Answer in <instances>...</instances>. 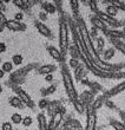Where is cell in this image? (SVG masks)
Segmentation results:
<instances>
[{
    "label": "cell",
    "instance_id": "6da1fadb",
    "mask_svg": "<svg viewBox=\"0 0 125 130\" xmlns=\"http://www.w3.org/2000/svg\"><path fill=\"white\" fill-rule=\"evenodd\" d=\"M60 70H61V76H63V83H64L65 91L67 93L70 101L72 103L79 101V96H78V92H77V90H76L72 75L70 73V71H68L67 66L65 65V63H60Z\"/></svg>",
    "mask_w": 125,
    "mask_h": 130
},
{
    "label": "cell",
    "instance_id": "7a4b0ae2",
    "mask_svg": "<svg viewBox=\"0 0 125 130\" xmlns=\"http://www.w3.org/2000/svg\"><path fill=\"white\" fill-rule=\"evenodd\" d=\"M68 20L66 18H60L59 21V51L65 57L68 48Z\"/></svg>",
    "mask_w": 125,
    "mask_h": 130
},
{
    "label": "cell",
    "instance_id": "3957f363",
    "mask_svg": "<svg viewBox=\"0 0 125 130\" xmlns=\"http://www.w3.org/2000/svg\"><path fill=\"white\" fill-rule=\"evenodd\" d=\"M12 88H13L14 92L17 93V96L23 101V103L25 104V106H28V108H31V109H33L34 103H33V101H32V98H31L30 95H28V93H27L26 91L19 85H15V84H14Z\"/></svg>",
    "mask_w": 125,
    "mask_h": 130
},
{
    "label": "cell",
    "instance_id": "277c9868",
    "mask_svg": "<svg viewBox=\"0 0 125 130\" xmlns=\"http://www.w3.org/2000/svg\"><path fill=\"white\" fill-rule=\"evenodd\" d=\"M95 15H96V17H98L100 20L104 21L105 24L108 25L110 28H111V27L117 28V27H119V26H120V21L117 20L116 18H112V17H110V15H108L105 12H103V11H100V10L97 11V12L95 13Z\"/></svg>",
    "mask_w": 125,
    "mask_h": 130
},
{
    "label": "cell",
    "instance_id": "5b68a950",
    "mask_svg": "<svg viewBox=\"0 0 125 130\" xmlns=\"http://www.w3.org/2000/svg\"><path fill=\"white\" fill-rule=\"evenodd\" d=\"M86 130H96L97 125V115L96 110L91 108V105L86 106Z\"/></svg>",
    "mask_w": 125,
    "mask_h": 130
},
{
    "label": "cell",
    "instance_id": "8992f818",
    "mask_svg": "<svg viewBox=\"0 0 125 130\" xmlns=\"http://www.w3.org/2000/svg\"><path fill=\"white\" fill-rule=\"evenodd\" d=\"M65 113V108H60L57 112H54L51 116V121L48 122V130H57L58 127L60 125L61 121H63V116Z\"/></svg>",
    "mask_w": 125,
    "mask_h": 130
},
{
    "label": "cell",
    "instance_id": "52a82bcc",
    "mask_svg": "<svg viewBox=\"0 0 125 130\" xmlns=\"http://www.w3.org/2000/svg\"><path fill=\"white\" fill-rule=\"evenodd\" d=\"M5 27L8 28L10 31H14V32H24L26 31L27 26L24 23H20V21H17L14 19H8L5 24Z\"/></svg>",
    "mask_w": 125,
    "mask_h": 130
},
{
    "label": "cell",
    "instance_id": "ba28073f",
    "mask_svg": "<svg viewBox=\"0 0 125 130\" xmlns=\"http://www.w3.org/2000/svg\"><path fill=\"white\" fill-rule=\"evenodd\" d=\"M123 91H125V79L122 80V82H119L117 85L113 86V88L110 89L109 91L104 92V96H105L106 99H109V98H112V97L117 96L118 93H122Z\"/></svg>",
    "mask_w": 125,
    "mask_h": 130
},
{
    "label": "cell",
    "instance_id": "9c48e42d",
    "mask_svg": "<svg viewBox=\"0 0 125 130\" xmlns=\"http://www.w3.org/2000/svg\"><path fill=\"white\" fill-rule=\"evenodd\" d=\"M34 26L38 30V32L45 38H52V31L48 27L47 25H45V23H41L40 20H35L34 21Z\"/></svg>",
    "mask_w": 125,
    "mask_h": 130
},
{
    "label": "cell",
    "instance_id": "30bf717a",
    "mask_svg": "<svg viewBox=\"0 0 125 130\" xmlns=\"http://www.w3.org/2000/svg\"><path fill=\"white\" fill-rule=\"evenodd\" d=\"M91 24H92V27H95L96 30H98V31H101L103 33H105V32L108 31L109 28V26L106 24H105L103 20H100L98 17H96V15H92L91 17Z\"/></svg>",
    "mask_w": 125,
    "mask_h": 130
},
{
    "label": "cell",
    "instance_id": "8fae6325",
    "mask_svg": "<svg viewBox=\"0 0 125 130\" xmlns=\"http://www.w3.org/2000/svg\"><path fill=\"white\" fill-rule=\"evenodd\" d=\"M104 34L110 40H122L123 38H125L124 33L119 30H116V28H109Z\"/></svg>",
    "mask_w": 125,
    "mask_h": 130
},
{
    "label": "cell",
    "instance_id": "7c38bea8",
    "mask_svg": "<svg viewBox=\"0 0 125 130\" xmlns=\"http://www.w3.org/2000/svg\"><path fill=\"white\" fill-rule=\"evenodd\" d=\"M46 50H47L50 57H52L54 60H57V62H59V63L64 62V56L61 55V52L59 51L57 47H54V46L50 45V46H47V47H46Z\"/></svg>",
    "mask_w": 125,
    "mask_h": 130
},
{
    "label": "cell",
    "instance_id": "4fadbf2b",
    "mask_svg": "<svg viewBox=\"0 0 125 130\" xmlns=\"http://www.w3.org/2000/svg\"><path fill=\"white\" fill-rule=\"evenodd\" d=\"M56 70H57V66L54 64H45V65H41L40 68L38 69V73L43 76L53 75V72Z\"/></svg>",
    "mask_w": 125,
    "mask_h": 130
},
{
    "label": "cell",
    "instance_id": "5bb4252c",
    "mask_svg": "<svg viewBox=\"0 0 125 130\" xmlns=\"http://www.w3.org/2000/svg\"><path fill=\"white\" fill-rule=\"evenodd\" d=\"M105 101H106V98H105L104 93H101V95H98V96H97L95 99H93V101H92V103L90 104V105H91L92 109L97 111V110L100 109L101 106L105 104Z\"/></svg>",
    "mask_w": 125,
    "mask_h": 130
},
{
    "label": "cell",
    "instance_id": "9a60e30c",
    "mask_svg": "<svg viewBox=\"0 0 125 130\" xmlns=\"http://www.w3.org/2000/svg\"><path fill=\"white\" fill-rule=\"evenodd\" d=\"M37 118H38V130H48V123L45 113L40 112Z\"/></svg>",
    "mask_w": 125,
    "mask_h": 130
},
{
    "label": "cell",
    "instance_id": "2e32d148",
    "mask_svg": "<svg viewBox=\"0 0 125 130\" xmlns=\"http://www.w3.org/2000/svg\"><path fill=\"white\" fill-rule=\"evenodd\" d=\"M41 7H43V10H44V12L46 14H54L57 12V6H56L54 3L45 1V3H41Z\"/></svg>",
    "mask_w": 125,
    "mask_h": 130
},
{
    "label": "cell",
    "instance_id": "e0dca14e",
    "mask_svg": "<svg viewBox=\"0 0 125 130\" xmlns=\"http://www.w3.org/2000/svg\"><path fill=\"white\" fill-rule=\"evenodd\" d=\"M106 4H108V6L105 8V13L112 18H116V15L118 14V8L116 7L113 1H110V3H106Z\"/></svg>",
    "mask_w": 125,
    "mask_h": 130
},
{
    "label": "cell",
    "instance_id": "ac0fdd59",
    "mask_svg": "<svg viewBox=\"0 0 125 130\" xmlns=\"http://www.w3.org/2000/svg\"><path fill=\"white\" fill-rule=\"evenodd\" d=\"M10 105L13 106V108H17V109H23V108H25V104L23 103V101H21L18 96L11 97L10 98Z\"/></svg>",
    "mask_w": 125,
    "mask_h": 130
},
{
    "label": "cell",
    "instance_id": "d6986e66",
    "mask_svg": "<svg viewBox=\"0 0 125 130\" xmlns=\"http://www.w3.org/2000/svg\"><path fill=\"white\" fill-rule=\"evenodd\" d=\"M79 5H80V3L77 1V0L70 1V6H71V10H72V15H73L75 19L79 18Z\"/></svg>",
    "mask_w": 125,
    "mask_h": 130
},
{
    "label": "cell",
    "instance_id": "ffe728a7",
    "mask_svg": "<svg viewBox=\"0 0 125 130\" xmlns=\"http://www.w3.org/2000/svg\"><path fill=\"white\" fill-rule=\"evenodd\" d=\"M32 1H24V0H14L13 5H15L17 7L21 8V10H28L30 8V5H32Z\"/></svg>",
    "mask_w": 125,
    "mask_h": 130
},
{
    "label": "cell",
    "instance_id": "44dd1931",
    "mask_svg": "<svg viewBox=\"0 0 125 130\" xmlns=\"http://www.w3.org/2000/svg\"><path fill=\"white\" fill-rule=\"evenodd\" d=\"M110 125L115 130H125V125L123 124L122 121H119V120L110 118Z\"/></svg>",
    "mask_w": 125,
    "mask_h": 130
},
{
    "label": "cell",
    "instance_id": "7402d4cb",
    "mask_svg": "<svg viewBox=\"0 0 125 130\" xmlns=\"http://www.w3.org/2000/svg\"><path fill=\"white\" fill-rule=\"evenodd\" d=\"M116 53V48L115 47H111V48H108L103 52V60L106 62V60H110V59L113 58V56Z\"/></svg>",
    "mask_w": 125,
    "mask_h": 130
},
{
    "label": "cell",
    "instance_id": "603a6c76",
    "mask_svg": "<svg viewBox=\"0 0 125 130\" xmlns=\"http://www.w3.org/2000/svg\"><path fill=\"white\" fill-rule=\"evenodd\" d=\"M111 43L113 44V47H115L116 50L120 51L123 55L125 56V43L124 41H122V40H111Z\"/></svg>",
    "mask_w": 125,
    "mask_h": 130
},
{
    "label": "cell",
    "instance_id": "cb8c5ba5",
    "mask_svg": "<svg viewBox=\"0 0 125 130\" xmlns=\"http://www.w3.org/2000/svg\"><path fill=\"white\" fill-rule=\"evenodd\" d=\"M56 90H57V85H56V84H52V85L48 86L47 89L41 90V96H43V98H45V97L48 96V95H51V93L56 92Z\"/></svg>",
    "mask_w": 125,
    "mask_h": 130
},
{
    "label": "cell",
    "instance_id": "d4e9b609",
    "mask_svg": "<svg viewBox=\"0 0 125 130\" xmlns=\"http://www.w3.org/2000/svg\"><path fill=\"white\" fill-rule=\"evenodd\" d=\"M67 52H70L71 55V58L73 59H79V50H78L77 45H73V46H68L67 48Z\"/></svg>",
    "mask_w": 125,
    "mask_h": 130
},
{
    "label": "cell",
    "instance_id": "484cf974",
    "mask_svg": "<svg viewBox=\"0 0 125 130\" xmlns=\"http://www.w3.org/2000/svg\"><path fill=\"white\" fill-rule=\"evenodd\" d=\"M72 104H73L75 109L77 110L79 113H84L85 111H86V106H85V104L81 102L80 99H79V101H77V102H75V103H72Z\"/></svg>",
    "mask_w": 125,
    "mask_h": 130
},
{
    "label": "cell",
    "instance_id": "4316f807",
    "mask_svg": "<svg viewBox=\"0 0 125 130\" xmlns=\"http://www.w3.org/2000/svg\"><path fill=\"white\" fill-rule=\"evenodd\" d=\"M104 46H105V40L104 38H97V48H96V51L100 56V53H103V50H104Z\"/></svg>",
    "mask_w": 125,
    "mask_h": 130
},
{
    "label": "cell",
    "instance_id": "83f0119b",
    "mask_svg": "<svg viewBox=\"0 0 125 130\" xmlns=\"http://www.w3.org/2000/svg\"><path fill=\"white\" fill-rule=\"evenodd\" d=\"M75 76L78 80H81L83 76H84V64L80 63V65H79L77 69H75Z\"/></svg>",
    "mask_w": 125,
    "mask_h": 130
},
{
    "label": "cell",
    "instance_id": "f1b7e54d",
    "mask_svg": "<svg viewBox=\"0 0 125 130\" xmlns=\"http://www.w3.org/2000/svg\"><path fill=\"white\" fill-rule=\"evenodd\" d=\"M13 63L12 62H5L3 63V68H1V70H3L5 73H11V72L13 71Z\"/></svg>",
    "mask_w": 125,
    "mask_h": 130
},
{
    "label": "cell",
    "instance_id": "f546056e",
    "mask_svg": "<svg viewBox=\"0 0 125 130\" xmlns=\"http://www.w3.org/2000/svg\"><path fill=\"white\" fill-rule=\"evenodd\" d=\"M23 118L24 117L21 116L19 112H14L12 116H11V122L14 124H20L21 122H23Z\"/></svg>",
    "mask_w": 125,
    "mask_h": 130
},
{
    "label": "cell",
    "instance_id": "4dcf8cb0",
    "mask_svg": "<svg viewBox=\"0 0 125 130\" xmlns=\"http://www.w3.org/2000/svg\"><path fill=\"white\" fill-rule=\"evenodd\" d=\"M12 63L13 65H21L24 63V57L21 55H14L12 57Z\"/></svg>",
    "mask_w": 125,
    "mask_h": 130
},
{
    "label": "cell",
    "instance_id": "1f68e13d",
    "mask_svg": "<svg viewBox=\"0 0 125 130\" xmlns=\"http://www.w3.org/2000/svg\"><path fill=\"white\" fill-rule=\"evenodd\" d=\"M48 104H50V102H48L47 99L41 98L40 101H39V103H38V106H39L41 110H44V109H47L48 108Z\"/></svg>",
    "mask_w": 125,
    "mask_h": 130
},
{
    "label": "cell",
    "instance_id": "d6a6232c",
    "mask_svg": "<svg viewBox=\"0 0 125 130\" xmlns=\"http://www.w3.org/2000/svg\"><path fill=\"white\" fill-rule=\"evenodd\" d=\"M6 21H7V19H6V17H5L4 12L0 11V32L5 28V24H6Z\"/></svg>",
    "mask_w": 125,
    "mask_h": 130
},
{
    "label": "cell",
    "instance_id": "836d02e7",
    "mask_svg": "<svg viewBox=\"0 0 125 130\" xmlns=\"http://www.w3.org/2000/svg\"><path fill=\"white\" fill-rule=\"evenodd\" d=\"M32 123H33V120H32V117L31 116H26L25 118H23V122H21V124L24 125V127H31L32 125Z\"/></svg>",
    "mask_w": 125,
    "mask_h": 130
},
{
    "label": "cell",
    "instance_id": "e575fe53",
    "mask_svg": "<svg viewBox=\"0 0 125 130\" xmlns=\"http://www.w3.org/2000/svg\"><path fill=\"white\" fill-rule=\"evenodd\" d=\"M88 5H90V8H91V11L93 13H96V12L99 10V7L97 6V5H98V1H88Z\"/></svg>",
    "mask_w": 125,
    "mask_h": 130
},
{
    "label": "cell",
    "instance_id": "d590c367",
    "mask_svg": "<svg viewBox=\"0 0 125 130\" xmlns=\"http://www.w3.org/2000/svg\"><path fill=\"white\" fill-rule=\"evenodd\" d=\"M79 65H80V62H79V59H73V58L70 59V66H71L73 70H75V69H77Z\"/></svg>",
    "mask_w": 125,
    "mask_h": 130
},
{
    "label": "cell",
    "instance_id": "8d00e7d4",
    "mask_svg": "<svg viewBox=\"0 0 125 130\" xmlns=\"http://www.w3.org/2000/svg\"><path fill=\"white\" fill-rule=\"evenodd\" d=\"M1 130H13L12 122H4L1 124Z\"/></svg>",
    "mask_w": 125,
    "mask_h": 130
},
{
    "label": "cell",
    "instance_id": "74e56055",
    "mask_svg": "<svg viewBox=\"0 0 125 130\" xmlns=\"http://www.w3.org/2000/svg\"><path fill=\"white\" fill-rule=\"evenodd\" d=\"M113 4L116 5V7L118 10H122L125 12V1H113Z\"/></svg>",
    "mask_w": 125,
    "mask_h": 130
},
{
    "label": "cell",
    "instance_id": "f35d334b",
    "mask_svg": "<svg viewBox=\"0 0 125 130\" xmlns=\"http://www.w3.org/2000/svg\"><path fill=\"white\" fill-rule=\"evenodd\" d=\"M24 19V13L23 12H17V13L14 14V20H17V21H20Z\"/></svg>",
    "mask_w": 125,
    "mask_h": 130
},
{
    "label": "cell",
    "instance_id": "ab89813d",
    "mask_svg": "<svg viewBox=\"0 0 125 130\" xmlns=\"http://www.w3.org/2000/svg\"><path fill=\"white\" fill-rule=\"evenodd\" d=\"M47 18H48V17H47V14L45 13L44 11H41L40 13H39V19H40L41 23H45V21L47 20Z\"/></svg>",
    "mask_w": 125,
    "mask_h": 130
},
{
    "label": "cell",
    "instance_id": "60d3db41",
    "mask_svg": "<svg viewBox=\"0 0 125 130\" xmlns=\"http://www.w3.org/2000/svg\"><path fill=\"white\" fill-rule=\"evenodd\" d=\"M6 48H7V46H6V44H5V43H0V55L6 51Z\"/></svg>",
    "mask_w": 125,
    "mask_h": 130
},
{
    "label": "cell",
    "instance_id": "b9f144b4",
    "mask_svg": "<svg viewBox=\"0 0 125 130\" xmlns=\"http://www.w3.org/2000/svg\"><path fill=\"white\" fill-rule=\"evenodd\" d=\"M53 79H54L53 75H47V76H45V80H46V82H48V83H52V82H53Z\"/></svg>",
    "mask_w": 125,
    "mask_h": 130
},
{
    "label": "cell",
    "instance_id": "7bdbcfd3",
    "mask_svg": "<svg viewBox=\"0 0 125 130\" xmlns=\"http://www.w3.org/2000/svg\"><path fill=\"white\" fill-rule=\"evenodd\" d=\"M119 115H120V118H122V122H123V124H124V125H125V112H124V111H122V110H120V111H119Z\"/></svg>",
    "mask_w": 125,
    "mask_h": 130
},
{
    "label": "cell",
    "instance_id": "ee69618b",
    "mask_svg": "<svg viewBox=\"0 0 125 130\" xmlns=\"http://www.w3.org/2000/svg\"><path fill=\"white\" fill-rule=\"evenodd\" d=\"M5 10H6V5H5V3H4V1H1V0H0V11H1V12H4Z\"/></svg>",
    "mask_w": 125,
    "mask_h": 130
},
{
    "label": "cell",
    "instance_id": "f6af8a7d",
    "mask_svg": "<svg viewBox=\"0 0 125 130\" xmlns=\"http://www.w3.org/2000/svg\"><path fill=\"white\" fill-rule=\"evenodd\" d=\"M4 77H5V72H4L3 70H1V69H0V79H3Z\"/></svg>",
    "mask_w": 125,
    "mask_h": 130
},
{
    "label": "cell",
    "instance_id": "bcb514c9",
    "mask_svg": "<svg viewBox=\"0 0 125 130\" xmlns=\"http://www.w3.org/2000/svg\"><path fill=\"white\" fill-rule=\"evenodd\" d=\"M122 32L124 33V36H125V25H124V27H123V30H122Z\"/></svg>",
    "mask_w": 125,
    "mask_h": 130
},
{
    "label": "cell",
    "instance_id": "7dc6e473",
    "mask_svg": "<svg viewBox=\"0 0 125 130\" xmlns=\"http://www.w3.org/2000/svg\"><path fill=\"white\" fill-rule=\"evenodd\" d=\"M1 92H3V86L0 85V93H1Z\"/></svg>",
    "mask_w": 125,
    "mask_h": 130
},
{
    "label": "cell",
    "instance_id": "c3c4849f",
    "mask_svg": "<svg viewBox=\"0 0 125 130\" xmlns=\"http://www.w3.org/2000/svg\"><path fill=\"white\" fill-rule=\"evenodd\" d=\"M0 62H1V60H0Z\"/></svg>",
    "mask_w": 125,
    "mask_h": 130
},
{
    "label": "cell",
    "instance_id": "681fc988",
    "mask_svg": "<svg viewBox=\"0 0 125 130\" xmlns=\"http://www.w3.org/2000/svg\"><path fill=\"white\" fill-rule=\"evenodd\" d=\"M124 39H125V38H124Z\"/></svg>",
    "mask_w": 125,
    "mask_h": 130
}]
</instances>
